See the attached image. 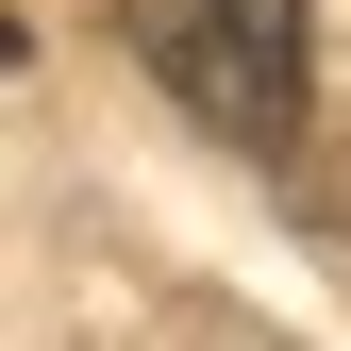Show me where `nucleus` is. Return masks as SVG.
<instances>
[{
	"label": "nucleus",
	"mask_w": 351,
	"mask_h": 351,
	"mask_svg": "<svg viewBox=\"0 0 351 351\" xmlns=\"http://www.w3.org/2000/svg\"><path fill=\"white\" fill-rule=\"evenodd\" d=\"M117 34L217 151H301V84H318L301 67V34H318L301 0H117Z\"/></svg>",
	"instance_id": "nucleus-1"
}]
</instances>
